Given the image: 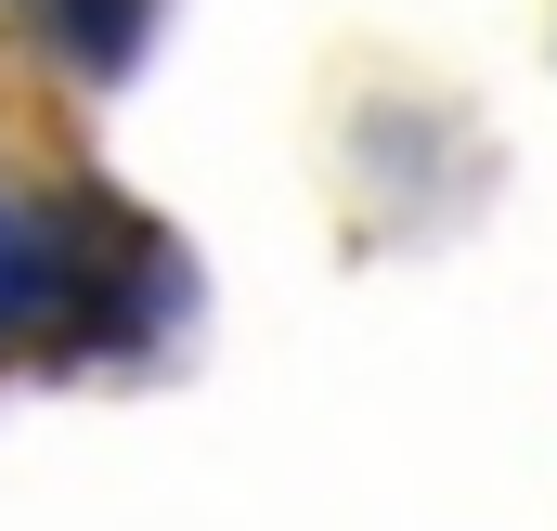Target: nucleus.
Segmentation results:
<instances>
[{
  "label": "nucleus",
  "mask_w": 557,
  "mask_h": 531,
  "mask_svg": "<svg viewBox=\"0 0 557 531\" xmlns=\"http://www.w3.org/2000/svg\"><path fill=\"white\" fill-rule=\"evenodd\" d=\"M52 26H65V52H78V65H131L143 0H52Z\"/></svg>",
  "instance_id": "obj_2"
},
{
  "label": "nucleus",
  "mask_w": 557,
  "mask_h": 531,
  "mask_svg": "<svg viewBox=\"0 0 557 531\" xmlns=\"http://www.w3.org/2000/svg\"><path fill=\"white\" fill-rule=\"evenodd\" d=\"M78 298V234L52 221V208H26V195H0V337H26V324H52Z\"/></svg>",
  "instance_id": "obj_1"
}]
</instances>
